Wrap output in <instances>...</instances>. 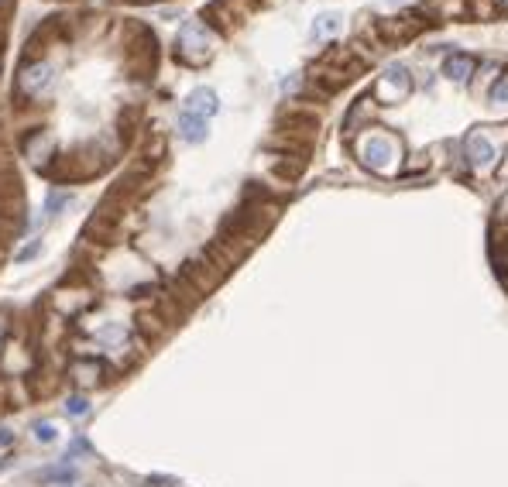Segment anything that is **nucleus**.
<instances>
[{
  "instance_id": "nucleus-16",
  "label": "nucleus",
  "mask_w": 508,
  "mask_h": 487,
  "mask_svg": "<svg viewBox=\"0 0 508 487\" xmlns=\"http://www.w3.org/2000/svg\"><path fill=\"white\" fill-rule=\"evenodd\" d=\"M62 206H69V192H49V199H45V209H49V216H55Z\"/></svg>"
},
{
  "instance_id": "nucleus-15",
  "label": "nucleus",
  "mask_w": 508,
  "mask_h": 487,
  "mask_svg": "<svg viewBox=\"0 0 508 487\" xmlns=\"http://www.w3.org/2000/svg\"><path fill=\"white\" fill-rule=\"evenodd\" d=\"M316 21H320V25H313V35H330V31L340 27V18H337V14H323Z\"/></svg>"
},
{
  "instance_id": "nucleus-4",
  "label": "nucleus",
  "mask_w": 508,
  "mask_h": 487,
  "mask_svg": "<svg viewBox=\"0 0 508 487\" xmlns=\"http://www.w3.org/2000/svg\"><path fill=\"white\" fill-rule=\"evenodd\" d=\"M409 90H412V79H409V69H405V66H388L385 76L378 79V86H375L381 103H399L402 97H409Z\"/></svg>"
},
{
  "instance_id": "nucleus-20",
  "label": "nucleus",
  "mask_w": 508,
  "mask_h": 487,
  "mask_svg": "<svg viewBox=\"0 0 508 487\" xmlns=\"http://www.w3.org/2000/svg\"><path fill=\"white\" fill-rule=\"evenodd\" d=\"M38 251H42V244H31V247H25V251L18 254V261H27V257H35Z\"/></svg>"
},
{
  "instance_id": "nucleus-18",
  "label": "nucleus",
  "mask_w": 508,
  "mask_h": 487,
  "mask_svg": "<svg viewBox=\"0 0 508 487\" xmlns=\"http://www.w3.org/2000/svg\"><path fill=\"white\" fill-rule=\"evenodd\" d=\"M35 436L42 439V443H52V439H55V426H52V422H38V426H35Z\"/></svg>"
},
{
  "instance_id": "nucleus-19",
  "label": "nucleus",
  "mask_w": 508,
  "mask_h": 487,
  "mask_svg": "<svg viewBox=\"0 0 508 487\" xmlns=\"http://www.w3.org/2000/svg\"><path fill=\"white\" fill-rule=\"evenodd\" d=\"M66 412H69V415H86V412H89V405H86V398H69Z\"/></svg>"
},
{
  "instance_id": "nucleus-9",
  "label": "nucleus",
  "mask_w": 508,
  "mask_h": 487,
  "mask_svg": "<svg viewBox=\"0 0 508 487\" xmlns=\"http://www.w3.org/2000/svg\"><path fill=\"white\" fill-rule=\"evenodd\" d=\"M474 66H478V62H474L471 55H460V51H457V55H450V58L443 62V76L454 79V82H467V79L474 76Z\"/></svg>"
},
{
  "instance_id": "nucleus-8",
  "label": "nucleus",
  "mask_w": 508,
  "mask_h": 487,
  "mask_svg": "<svg viewBox=\"0 0 508 487\" xmlns=\"http://www.w3.org/2000/svg\"><path fill=\"white\" fill-rule=\"evenodd\" d=\"M467 158H471L474 168H491V161H495V144H491L484 134H471V137H467Z\"/></svg>"
},
{
  "instance_id": "nucleus-10",
  "label": "nucleus",
  "mask_w": 508,
  "mask_h": 487,
  "mask_svg": "<svg viewBox=\"0 0 508 487\" xmlns=\"http://www.w3.org/2000/svg\"><path fill=\"white\" fill-rule=\"evenodd\" d=\"M206 128H210V121H203V117H192V113H179V134L186 137L189 144H199L203 137H206Z\"/></svg>"
},
{
  "instance_id": "nucleus-1",
  "label": "nucleus",
  "mask_w": 508,
  "mask_h": 487,
  "mask_svg": "<svg viewBox=\"0 0 508 487\" xmlns=\"http://www.w3.org/2000/svg\"><path fill=\"white\" fill-rule=\"evenodd\" d=\"M110 158H104V152L97 144H86V148H76L69 154H55L52 165H42V172L55 182H80V179H93L107 168Z\"/></svg>"
},
{
  "instance_id": "nucleus-11",
  "label": "nucleus",
  "mask_w": 508,
  "mask_h": 487,
  "mask_svg": "<svg viewBox=\"0 0 508 487\" xmlns=\"http://www.w3.org/2000/svg\"><path fill=\"white\" fill-rule=\"evenodd\" d=\"M27 388H31L35 398H45V395H52L55 388H58V378L49 374V371H42V367H35V371L27 374Z\"/></svg>"
},
{
  "instance_id": "nucleus-7",
  "label": "nucleus",
  "mask_w": 508,
  "mask_h": 487,
  "mask_svg": "<svg viewBox=\"0 0 508 487\" xmlns=\"http://www.w3.org/2000/svg\"><path fill=\"white\" fill-rule=\"evenodd\" d=\"M186 113H192V117H203V121H210L216 110H220V103H216V93L213 90H206V86H199V90H192L189 93L186 106H182Z\"/></svg>"
},
{
  "instance_id": "nucleus-6",
  "label": "nucleus",
  "mask_w": 508,
  "mask_h": 487,
  "mask_svg": "<svg viewBox=\"0 0 508 487\" xmlns=\"http://www.w3.org/2000/svg\"><path fill=\"white\" fill-rule=\"evenodd\" d=\"M49 79H52V66H49V62H31V66H25V69H21L18 90L31 97V93H38L42 86H49Z\"/></svg>"
},
{
  "instance_id": "nucleus-12",
  "label": "nucleus",
  "mask_w": 508,
  "mask_h": 487,
  "mask_svg": "<svg viewBox=\"0 0 508 487\" xmlns=\"http://www.w3.org/2000/svg\"><path fill=\"white\" fill-rule=\"evenodd\" d=\"M104 374H107V371H104V364H100L97 357H86V360H80V364L73 367V378H76L80 385H97Z\"/></svg>"
},
{
  "instance_id": "nucleus-5",
  "label": "nucleus",
  "mask_w": 508,
  "mask_h": 487,
  "mask_svg": "<svg viewBox=\"0 0 508 487\" xmlns=\"http://www.w3.org/2000/svg\"><path fill=\"white\" fill-rule=\"evenodd\" d=\"M361 158H364V165H371L378 172H385L388 168V161L395 158V148H392V141L388 137H364L361 141Z\"/></svg>"
},
{
  "instance_id": "nucleus-14",
  "label": "nucleus",
  "mask_w": 508,
  "mask_h": 487,
  "mask_svg": "<svg viewBox=\"0 0 508 487\" xmlns=\"http://www.w3.org/2000/svg\"><path fill=\"white\" fill-rule=\"evenodd\" d=\"M141 117V110L137 106H128V110H120V121H117V130H120V137L124 141H131V134H134V121Z\"/></svg>"
},
{
  "instance_id": "nucleus-13",
  "label": "nucleus",
  "mask_w": 508,
  "mask_h": 487,
  "mask_svg": "<svg viewBox=\"0 0 508 487\" xmlns=\"http://www.w3.org/2000/svg\"><path fill=\"white\" fill-rule=\"evenodd\" d=\"M165 323H168V319H165L161 312H144V316H137V330L148 336V340H159V336L168 330Z\"/></svg>"
},
{
  "instance_id": "nucleus-2",
  "label": "nucleus",
  "mask_w": 508,
  "mask_h": 487,
  "mask_svg": "<svg viewBox=\"0 0 508 487\" xmlns=\"http://www.w3.org/2000/svg\"><path fill=\"white\" fill-rule=\"evenodd\" d=\"M0 227L7 230L25 227V185L11 165L0 168Z\"/></svg>"
},
{
  "instance_id": "nucleus-3",
  "label": "nucleus",
  "mask_w": 508,
  "mask_h": 487,
  "mask_svg": "<svg viewBox=\"0 0 508 487\" xmlns=\"http://www.w3.org/2000/svg\"><path fill=\"white\" fill-rule=\"evenodd\" d=\"M210 55H213V49H210L206 25H199V21H186L182 31H179V58L189 62V66H203Z\"/></svg>"
},
{
  "instance_id": "nucleus-17",
  "label": "nucleus",
  "mask_w": 508,
  "mask_h": 487,
  "mask_svg": "<svg viewBox=\"0 0 508 487\" xmlns=\"http://www.w3.org/2000/svg\"><path fill=\"white\" fill-rule=\"evenodd\" d=\"M491 103H495V106H505L508 103V76H502L498 82H495V90H491Z\"/></svg>"
}]
</instances>
